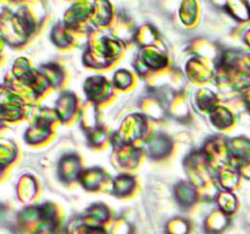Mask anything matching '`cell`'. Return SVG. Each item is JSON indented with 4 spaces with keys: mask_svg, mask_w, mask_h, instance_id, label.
I'll return each mask as SVG.
<instances>
[{
    "mask_svg": "<svg viewBox=\"0 0 250 234\" xmlns=\"http://www.w3.org/2000/svg\"><path fill=\"white\" fill-rule=\"evenodd\" d=\"M60 175L62 179L71 182L80 176V160L76 156H66L60 162Z\"/></svg>",
    "mask_w": 250,
    "mask_h": 234,
    "instance_id": "4",
    "label": "cell"
},
{
    "mask_svg": "<svg viewBox=\"0 0 250 234\" xmlns=\"http://www.w3.org/2000/svg\"><path fill=\"white\" fill-rule=\"evenodd\" d=\"M109 218V210L103 205H94L82 217V226L88 229H102Z\"/></svg>",
    "mask_w": 250,
    "mask_h": 234,
    "instance_id": "1",
    "label": "cell"
},
{
    "mask_svg": "<svg viewBox=\"0 0 250 234\" xmlns=\"http://www.w3.org/2000/svg\"><path fill=\"white\" fill-rule=\"evenodd\" d=\"M181 17L186 23H192L195 19V4L192 1L183 2L181 10Z\"/></svg>",
    "mask_w": 250,
    "mask_h": 234,
    "instance_id": "23",
    "label": "cell"
},
{
    "mask_svg": "<svg viewBox=\"0 0 250 234\" xmlns=\"http://www.w3.org/2000/svg\"><path fill=\"white\" fill-rule=\"evenodd\" d=\"M132 83L131 73L125 70H120L115 75V85L119 88H127Z\"/></svg>",
    "mask_w": 250,
    "mask_h": 234,
    "instance_id": "24",
    "label": "cell"
},
{
    "mask_svg": "<svg viewBox=\"0 0 250 234\" xmlns=\"http://www.w3.org/2000/svg\"><path fill=\"white\" fill-rule=\"evenodd\" d=\"M139 151L132 146H125L119 151V161L122 167H133L138 163Z\"/></svg>",
    "mask_w": 250,
    "mask_h": 234,
    "instance_id": "15",
    "label": "cell"
},
{
    "mask_svg": "<svg viewBox=\"0 0 250 234\" xmlns=\"http://www.w3.org/2000/svg\"><path fill=\"white\" fill-rule=\"evenodd\" d=\"M244 99H246L247 104L250 105V87L246 89V94H244Z\"/></svg>",
    "mask_w": 250,
    "mask_h": 234,
    "instance_id": "28",
    "label": "cell"
},
{
    "mask_svg": "<svg viewBox=\"0 0 250 234\" xmlns=\"http://www.w3.org/2000/svg\"><path fill=\"white\" fill-rule=\"evenodd\" d=\"M73 234H106L103 229H88L85 227H80L78 229H76V232Z\"/></svg>",
    "mask_w": 250,
    "mask_h": 234,
    "instance_id": "26",
    "label": "cell"
},
{
    "mask_svg": "<svg viewBox=\"0 0 250 234\" xmlns=\"http://www.w3.org/2000/svg\"><path fill=\"white\" fill-rule=\"evenodd\" d=\"M176 196H177V200L181 202V205L190 206L197 197L195 187L189 183H180L176 188Z\"/></svg>",
    "mask_w": 250,
    "mask_h": 234,
    "instance_id": "8",
    "label": "cell"
},
{
    "mask_svg": "<svg viewBox=\"0 0 250 234\" xmlns=\"http://www.w3.org/2000/svg\"><path fill=\"white\" fill-rule=\"evenodd\" d=\"M220 182L226 189H232L238 183V175L233 171L224 170L220 175Z\"/></svg>",
    "mask_w": 250,
    "mask_h": 234,
    "instance_id": "22",
    "label": "cell"
},
{
    "mask_svg": "<svg viewBox=\"0 0 250 234\" xmlns=\"http://www.w3.org/2000/svg\"><path fill=\"white\" fill-rule=\"evenodd\" d=\"M76 104H77V100H76L75 95L70 94V93L63 94L58 100V105H56V115H58V117H60L62 121H66L70 117H72L73 112L76 110Z\"/></svg>",
    "mask_w": 250,
    "mask_h": 234,
    "instance_id": "5",
    "label": "cell"
},
{
    "mask_svg": "<svg viewBox=\"0 0 250 234\" xmlns=\"http://www.w3.org/2000/svg\"><path fill=\"white\" fill-rule=\"evenodd\" d=\"M141 58L144 65L149 68H161L167 62V58L165 56L151 48H144L141 51Z\"/></svg>",
    "mask_w": 250,
    "mask_h": 234,
    "instance_id": "6",
    "label": "cell"
},
{
    "mask_svg": "<svg viewBox=\"0 0 250 234\" xmlns=\"http://www.w3.org/2000/svg\"><path fill=\"white\" fill-rule=\"evenodd\" d=\"M105 178V175L100 170H89L85 171L82 175L81 179H82V183L88 188V189H98V188L102 185L103 179Z\"/></svg>",
    "mask_w": 250,
    "mask_h": 234,
    "instance_id": "13",
    "label": "cell"
},
{
    "mask_svg": "<svg viewBox=\"0 0 250 234\" xmlns=\"http://www.w3.org/2000/svg\"><path fill=\"white\" fill-rule=\"evenodd\" d=\"M131 232V227L127 222L125 221H117L111 224L109 231H106V234H129Z\"/></svg>",
    "mask_w": 250,
    "mask_h": 234,
    "instance_id": "25",
    "label": "cell"
},
{
    "mask_svg": "<svg viewBox=\"0 0 250 234\" xmlns=\"http://www.w3.org/2000/svg\"><path fill=\"white\" fill-rule=\"evenodd\" d=\"M171 143L166 136H155L153 140L149 143V153L155 157L165 156L170 151Z\"/></svg>",
    "mask_w": 250,
    "mask_h": 234,
    "instance_id": "11",
    "label": "cell"
},
{
    "mask_svg": "<svg viewBox=\"0 0 250 234\" xmlns=\"http://www.w3.org/2000/svg\"><path fill=\"white\" fill-rule=\"evenodd\" d=\"M144 131H146V123H144V118L139 115L137 116H132L126 119L124 124H122L121 133L120 136L124 141H132L134 139L139 138L143 136Z\"/></svg>",
    "mask_w": 250,
    "mask_h": 234,
    "instance_id": "2",
    "label": "cell"
},
{
    "mask_svg": "<svg viewBox=\"0 0 250 234\" xmlns=\"http://www.w3.org/2000/svg\"><path fill=\"white\" fill-rule=\"evenodd\" d=\"M134 187V178L131 176L122 175L115 179L114 192L116 195H127Z\"/></svg>",
    "mask_w": 250,
    "mask_h": 234,
    "instance_id": "17",
    "label": "cell"
},
{
    "mask_svg": "<svg viewBox=\"0 0 250 234\" xmlns=\"http://www.w3.org/2000/svg\"><path fill=\"white\" fill-rule=\"evenodd\" d=\"M109 82L102 76L92 77L85 82V93L94 101H102L109 95Z\"/></svg>",
    "mask_w": 250,
    "mask_h": 234,
    "instance_id": "3",
    "label": "cell"
},
{
    "mask_svg": "<svg viewBox=\"0 0 250 234\" xmlns=\"http://www.w3.org/2000/svg\"><path fill=\"white\" fill-rule=\"evenodd\" d=\"M217 200H219L220 209L224 214H229L236 210V197L231 193H222Z\"/></svg>",
    "mask_w": 250,
    "mask_h": 234,
    "instance_id": "19",
    "label": "cell"
},
{
    "mask_svg": "<svg viewBox=\"0 0 250 234\" xmlns=\"http://www.w3.org/2000/svg\"><path fill=\"white\" fill-rule=\"evenodd\" d=\"M142 32H143V33H144V36L149 37V34H148V33H146V32H144V31H142ZM151 40H154V39H151V38H148V41H151ZM144 43H146V39H144Z\"/></svg>",
    "mask_w": 250,
    "mask_h": 234,
    "instance_id": "29",
    "label": "cell"
},
{
    "mask_svg": "<svg viewBox=\"0 0 250 234\" xmlns=\"http://www.w3.org/2000/svg\"><path fill=\"white\" fill-rule=\"evenodd\" d=\"M197 104L204 111H214L217 107L216 105V95L209 89H202L198 93Z\"/></svg>",
    "mask_w": 250,
    "mask_h": 234,
    "instance_id": "14",
    "label": "cell"
},
{
    "mask_svg": "<svg viewBox=\"0 0 250 234\" xmlns=\"http://www.w3.org/2000/svg\"><path fill=\"white\" fill-rule=\"evenodd\" d=\"M188 73L193 79L198 80V82H204L211 77V71L204 63L200 62L199 60H195V58L188 63Z\"/></svg>",
    "mask_w": 250,
    "mask_h": 234,
    "instance_id": "10",
    "label": "cell"
},
{
    "mask_svg": "<svg viewBox=\"0 0 250 234\" xmlns=\"http://www.w3.org/2000/svg\"><path fill=\"white\" fill-rule=\"evenodd\" d=\"M97 7H93L92 12V21L97 26H105L109 23L110 19H111V9H110V4L107 2H95Z\"/></svg>",
    "mask_w": 250,
    "mask_h": 234,
    "instance_id": "9",
    "label": "cell"
},
{
    "mask_svg": "<svg viewBox=\"0 0 250 234\" xmlns=\"http://www.w3.org/2000/svg\"><path fill=\"white\" fill-rule=\"evenodd\" d=\"M42 73L46 78L49 84L58 85L60 84L61 79H62V73H61L60 68L56 67V66H46V67H44V71Z\"/></svg>",
    "mask_w": 250,
    "mask_h": 234,
    "instance_id": "21",
    "label": "cell"
},
{
    "mask_svg": "<svg viewBox=\"0 0 250 234\" xmlns=\"http://www.w3.org/2000/svg\"><path fill=\"white\" fill-rule=\"evenodd\" d=\"M229 148L232 156H236V157H247L250 154V141L246 138L232 139Z\"/></svg>",
    "mask_w": 250,
    "mask_h": 234,
    "instance_id": "16",
    "label": "cell"
},
{
    "mask_svg": "<svg viewBox=\"0 0 250 234\" xmlns=\"http://www.w3.org/2000/svg\"><path fill=\"white\" fill-rule=\"evenodd\" d=\"M166 232L167 234H188L189 232V226L188 222L182 218H176L168 222L167 227H166Z\"/></svg>",
    "mask_w": 250,
    "mask_h": 234,
    "instance_id": "20",
    "label": "cell"
},
{
    "mask_svg": "<svg viewBox=\"0 0 250 234\" xmlns=\"http://www.w3.org/2000/svg\"><path fill=\"white\" fill-rule=\"evenodd\" d=\"M211 121L219 128H226V127L231 126L233 122V117L232 114L227 109L222 106H217L214 111L211 112Z\"/></svg>",
    "mask_w": 250,
    "mask_h": 234,
    "instance_id": "12",
    "label": "cell"
},
{
    "mask_svg": "<svg viewBox=\"0 0 250 234\" xmlns=\"http://www.w3.org/2000/svg\"><path fill=\"white\" fill-rule=\"evenodd\" d=\"M242 173H243V176H246V177L250 178V161L248 163H246V165H243V167H242Z\"/></svg>",
    "mask_w": 250,
    "mask_h": 234,
    "instance_id": "27",
    "label": "cell"
},
{
    "mask_svg": "<svg viewBox=\"0 0 250 234\" xmlns=\"http://www.w3.org/2000/svg\"><path fill=\"white\" fill-rule=\"evenodd\" d=\"M247 41H248V44L250 45V32L247 33Z\"/></svg>",
    "mask_w": 250,
    "mask_h": 234,
    "instance_id": "30",
    "label": "cell"
},
{
    "mask_svg": "<svg viewBox=\"0 0 250 234\" xmlns=\"http://www.w3.org/2000/svg\"><path fill=\"white\" fill-rule=\"evenodd\" d=\"M227 6H229V12L232 14V16L236 17L237 20H241V21H247L250 19V7L248 4L244 1H229L227 2Z\"/></svg>",
    "mask_w": 250,
    "mask_h": 234,
    "instance_id": "18",
    "label": "cell"
},
{
    "mask_svg": "<svg viewBox=\"0 0 250 234\" xmlns=\"http://www.w3.org/2000/svg\"><path fill=\"white\" fill-rule=\"evenodd\" d=\"M229 219L224 212H214L205 222V231L209 234H220L227 227Z\"/></svg>",
    "mask_w": 250,
    "mask_h": 234,
    "instance_id": "7",
    "label": "cell"
}]
</instances>
